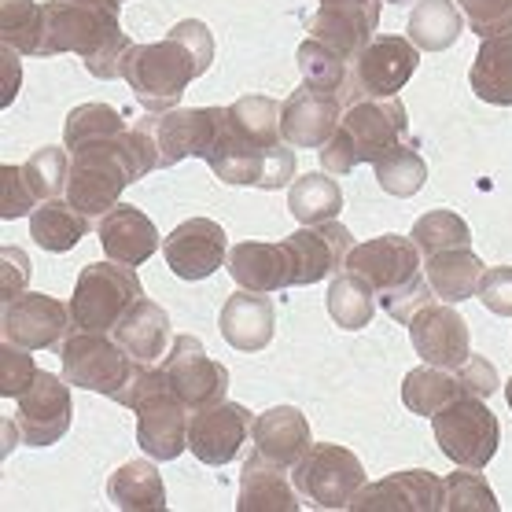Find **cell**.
<instances>
[{
  "mask_svg": "<svg viewBox=\"0 0 512 512\" xmlns=\"http://www.w3.org/2000/svg\"><path fill=\"white\" fill-rule=\"evenodd\" d=\"M465 34V15L454 0H417L409 12V41L420 52H446Z\"/></svg>",
  "mask_w": 512,
  "mask_h": 512,
  "instance_id": "34",
  "label": "cell"
},
{
  "mask_svg": "<svg viewBox=\"0 0 512 512\" xmlns=\"http://www.w3.org/2000/svg\"><path fill=\"white\" fill-rule=\"evenodd\" d=\"M59 361H63V380L70 387L100 391L107 398H115L126 387L137 365V358H129L111 332H85V328H74L59 343Z\"/></svg>",
  "mask_w": 512,
  "mask_h": 512,
  "instance_id": "6",
  "label": "cell"
},
{
  "mask_svg": "<svg viewBox=\"0 0 512 512\" xmlns=\"http://www.w3.org/2000/svg\"><path fill=\"white\" fill-rule=\"evenodd\" d=\"M409 240H413V244L424 251V258H428V255H439V251L468 247L472 244V229H468V222L461 214H454V210H431V214H424V218L413 222Z\"/></svg>",
  "mask_w": 512,
  "mask_h": 512,
  "instance_id": "42",
  "label": "cell"
},
{
  "mask_svg": "<svg viewBox=\"0 0 512 512\" xmlns=\"http://www.w3.org/2000/svg\"><path fill=\"white\" fill-rule=\"evenodd\" d=\"M347 269L369 280L376 295H391L420 277V247L409 236H376V240L354 244Z\"/></svg>",
  "mask_w": 512,
  "mask_h": 512,
  "instance_id": "19",
  "label": "cell"
},
{
  "mask_svg": "<svg viewBox=\"0 0 512 512\" xmlns=\"http://www.w3.org/2000/svg\"><path fill=\"white\" fill-rule=\"evenodd\" d=\"M343 111H347L343 96L303 85L280 104V137L288 140L291 148H317L321 152L328 140L336 137Z\"/></svg>",
  "mask_w": 512,
  "mask_h": 512,
  "instance_id": "18",
  "label": "cell"
},
{
  "mask_svg": "<svg viewBox=\"0 0 512 512\" xmlns=\"http://www.w3.org/2000/svg\"><path fill=\"white\" fill-rule=\"evenodd\" d=\"M295 59H299V70H303V85L321 89V93H336V96L347 93L350 59L339 56L336 48L321 45L317 37H306L303 45H299V52H295Z\"/></svg>",
  "mask_w": 512,
  "mask_h": 512,
  "instance_id": "41",
  "label": "cell"
},
{
  "mask_svg": "<svg viewBox=\"0 0 512 512\" xmlns=\"http://www.w3.org/2000/svg\"><path fill=\"white\" fill-rule=\"evenodd\" d=\"M126 129L122 115L115 107L107 104H78L63 122V148H82L89 140H104V137H118Z\"/></svg>",
  "mask_w": 512,
  "mask_h": 512,
  "instance_id": "43",
  "label": "cell"
},
{
  "mask_svg": "<svg viewBox=\"0 0 512 512\" xmlns=\"http://www.w3.org/2000/svg\"><path fill=\"white\" fill-rule=\"evenodd\" d=\"M443 509L446 512H498V498L476 468H461L443 479Z\"/></svg>",
  "mask_w": 512,
  "mask_h": 512,
  "instance_id": "45",
  "label": "cell"
},
{
  "mask_svg": "<svg viewBox=\"0 0 512 512\" xmlns=\"http://www.w3.org/2000/svg\"><path fill=\"white\" fill-rule=\"evenodd\" d=\"M347 509L354 512H439L443 509V479L424 468H406L387 479L365 483Z\"/></svg>",
  "mask_w": 512,
  "mask_h": 512,
  "instance_id": "20",
  "label": "cell"
},
{
  "mask_svg": "<svg viewBox=\"0 0 512 512\" xmlns=\"http://www.w3.org/2000/svg\"><path fill=\"white\" fill-rule=\"evenodd\" d=\"M395 4H409V0H395Z\"/></svg>",
  "mask_w": 512,
  "mask_h": 512,
  "instance_id": "59",
  "label": "cell"
},
{
  "mask_svg": "<svg viewBox=\"0 0 512 512\" xmlns=\"http://www.w3.org/2000/svg\"><path fill=\"white\" fill-rule=\"evenodd\" d=\"M251 443L262 457L277 461L284 468H295L314 446L310 435V420L295 406H273L251 420Z\"/></svg>",
  "mask_w": 512,
  "mask_h": 512,
  "instance_id": "22",
  "label": "cell"
},
{
  "mask_svg": "<svg viewBox=\"0 0 512 512\" xmlns=\"http://www.w3.org/2000/svg\"><path fill=\"white\" fill-rule=\"evenodd\" d=\"M288 468L269 461L255 450L247 457L244 476H240V498L236 509L240 512H295L299 498H295V483L284 476Z\"/></svg>",
  "mask_w": 512,
  "mask_h": 512,
  "instance_id": "28",
  "label": "cell"
},
{
  "mask_svg": "<svg viewBox=\"0 0 512 512\" xmlns=\"http://www.w3.org/2000/svg\"><path fill=\"white\" fill-rule=\"evenodd\" d=\"M23 174H26L30 192L37 196V203L59 199L67 192V181H70V152L67 148H52V144H48V148H37L23 163Z\"/></svg>",
  "mask_w": 512,
  "mask_h": 512,
  "instance_id": "44",
  "label": "cell"
},
{
  "mask_svg": "<svg viewBox=\"0 0 512 512\" xmlns=\"http://www.w3.org/2000/svg\"><path fill=\"white\" fill-rule=\"evenodd\" d=\"M225 122L240 133V137L255 140V144H280V104L277 100H269L262 93H251V96H240L236 104L225 107Z\"/></svg>",
  "mask_w": 512,
  "mask_h": 512,
  "instance_id": "38",
  "label": "cell"
},
{
  "mask_svg": "<svg viewBox=\"0 0 512 512\" xmlns=\"http://www.w3.org/2000/svg\"><path fill=\"white\" fill-rule=\"evenodd\" d=\"M89 4H100V8H111V12H118V8H122L118 0H89Z\"/></svg>",
  "mask_w": 512,
  "mask_h": 512,
  "instance_id": "57",
  "label": "cell"
},
{
  "mask_svg": "<svg viewBox=\"0 0 512 512\" xmlns=\"http://www.w3.org/2000/svg\"><path fill=\"white\" fill-rule=\"evenodd\" d=\"M424 277H428L435 299L457 306L476 295L483 262L472 255V247H454V251H439V255L424 258Z\"/></svg>",
  "mask_w": 512,
  "mask_h": 512,
  "instance_id": "30",
  "label": "cell"
},
{
  "mask_svg": "<svg viewBox=\"0 0 512 512\" xmlns=\"http://www.w3.org/2000/svg\"><path fill=\"white\" fill-rule=\"evenodd\" d=\"M420 63V48L406 37L376 34L365 52L354 59V74L343 93V104L365 100V96H398L413 78V70Z\"/></svg>",
  "mask_w": 512,
  "mask_h": 512,
  "instance_id": "8",
  "label": "cell"
},
{
  "mask_svg": "<svg viewBox=\"0 0 512 512\" xmlns=\"http://www.w3.org/2000/svg\"><path fill=\"white\" fill-rule=\"evenodd\" d=\"M291 483L321 509H347L354 494L365 487V468L343 446L314 443L303 461L291 468Z\"/></svg>",
  "mask_w": 512,
  "mask_h": 512,
  "instance_id": "7",
  "label": "cell"
},
{
  "mask_svg": "<svg viewBox=\"0 0 512 512\" xmlns=\"http://www.w3.org/2000/svg\"><path fill=\"white\" fill-rule=\"evenodd\" d=\"M122 78L129 82L137 104L152 115L174 111L177 100L185 96L188 82L199 78L196 56L185 48L177 34H166L155 45H133L122 63Z\"/></svg>",
  "mask_w": 512,
  "mask_h": 512,
  "instance_id": "3",
  "label": "cell"
},
{
  "mask_svg": "<svg viewBox=\"0 0 512 512\" xmlns=\"http://www.w3.org/2000/svg\"><path fill=\"white\" fill-rule=\"evenodd\" d=\"M166 266L181 280H203L229 262V236L210 218H188L163 240Z\"/></svg>",
  "mask_w": 512,
  "mask_h": 512,
  "instance_id": "17",
  "label": "cell"
},
{
  "mask_svg": "<svg viewBox=\"0 0 512 512\" xmlns=\"http://www.w3.org/2000/svg\"><path fill=\"white\" fill-rule=\"evenodd\" d=\"M476 299L487 306L490 314L512 317V266H490L483 269L476 288Z\"/></svg>",
  "mask_w": 512,
  "mask_h": 512,
  "instance_id": "49",
  "label": "cell"
},
{
  "mask_svg": "<svg viewBox=\"0 0 512 512\" xmlns=\"http://www.w3.org/2000/svg\"><path fill=\"white\" fill-rule=\"evenodd\" d=\"M431 299H435V291H431V284H428V277H424V273H420L417 280H409L406 288L391 291V295H380L384 310L395 317L398 325H409V317L417 314L424 303H431Z\"/></svg>",
  "mask_w": 512,
  "mask_h": 512,
  "instance_id": "50",
  "label": "cell"
},
{
  "mask_svg": "<svg viewBox=\"0 0 512 512\" xmlns=\"http://www.w3.org/2000/svg\"><path fill=\"white\" fill-rule=\"evenodd\" d=\"M34 207H37V196L26 185L23 166H12V163L0 166V218L15 222V218L34 214Z\"/></svg>",
  "mask_w": 512,
  "mask_h": 512,
  "instance_id": "48",
  "label": "cell"
},
{
  "mask_svg": "<svg viewBox=\"0 0 512 512\" xmlns=\"http://www.w3.org/2000/svg\"><path fill=\"white\" fill-rule=\"evenodd\" d=\"M0 332H4V339L15 343V347L48 350V347H59V343L74 332V314H70V306H63L59 299H52V295L23 291L19 299L4 303Z\"/></svg>",
  "mask_w": 512,
  "mask_h": 512,
  "instance_id": "11",
  "label": "cell"
},
{
  "mask_svg": "<svg viewBox=\"0 0 512 512\" xmlns=\"http://www.w3.org/2000/svg\"><path fill=\"white\" fill-rule=\"evenodd\" d=\"M163 373L170 380V391L188 406V413L225 402V395H229V369L222 361L210 358L196 336H177L170 343L163 358Z\"/></svg>",
  "mask_w": 512,
  "mask_h": 512,
  "instance_id": "9",
  "label": "cell"
},
{
  "mask_svg": "<svg viewBox=\"0 0 512 512\" xmlns=\"http://www.w3.org/2000/svg\"><path fill=\"white\" fill-rule=\"evenodd\" d=\"M0 59H4V82H0V107H8L15 100V93H19V78H23V70H19V52H15L12 45H4V52H0Z\"/></svg>",
  "mask_w": 512,
  "mask_h": 512,
  "instance_id": "55",
  "label": "cell"
},
{
  "mask_svg": "<svg viewBox=\"0 0 512 512\" xmlns=\"http://www.w3.org/2000/svg\"><path fill=\"white\" fill-rule=\"evenodd\" d=\"M218 328L229 347L236 350H266L273 343V332H277V310H273V299L262 295V291H247L240 288L236 295H229L222 306V317H218Z\"/></svg>",
  "mask_w": 512,
  "mask_h": 512,
  "instance_id": "23",
  "label": "cell"
},
{
  "mask_svg": "<svg viewBox=\"0 0 512 512\" xmlns=\"http://www.w3.org/2000/svg\"><path fill=\"white\" fill-rule=\"evenodd\" d=\"M30 280V258L23 247H0V299L12 303L26 291Z\"/></svg>",
  "mask_w": 512,
  "mask_h": 512,
  "instance_id": "51",
  "label": "cell"
},
{
  "mask_svg": "<svg viewBox=\"0 0 512 512\" xmlns=\"http://www.w3.org/2000/svg\"><path fill=\"white\" fill-rule=\"evenodd\" d=\"M288 210L299 225L336 222L343 210V188L328 174H303L288 185Z\"/></svg>",
  "mask_w": 512,
  "mask_h": 512,
  "instance_id": "36",
  "label": "cell"
},
{
  "mask_svg": "<svg viewBox=\"0 0 512 512\" xmlns=\"http://www.w3.org/2000/svg\"><path fill=\"white\" fill-rule=\"evenodd\" d=\"M273 148H277V144H273ZM273 148L240 137V133L222 118V129H218V140H214V148H210V155H207V166L214 170L218 181H225V185L258 188L262 177H266V163Z\"/></svg>",
  "mask_w": 512,
  "mask_h": 512,
  "instance_id": "27",
  "label": "cell"
},
{
  "mask_svg": "<svg viewBox=\"0 0 512 512\" xmlns=\"http://www.w3.org/2000/svg\"><path fill=\"white\" fill-rule=\"evenodd\" d=\"M328 8H380V0H321Z\"/></svg>",
  "mask_w": 512,
  "mask_h": 512,
  "instance_id": "56",
  "label": "cell"
},
{
  "mask_svg": "<svg viewBox=\"0 0 512 512\" xmlns=\"http://www.w3.org/2000/svg\"><path fill=\"white\" fill-rule=\"evenodd\" d=\"M468 82H472V93L479 100L498 107H512V30L479 41Z\"/></svg>",
  "mask_w": 512,
  "mask_h": 512,
  "instance_id": "32",
  "label": "cell"
},
{
  "mask_svg": "<svg viewBox=\"0 0 512 512\" xmlns=\"http://www.w3.org/2000/svg\"><path fill=\"white\" fill-rule=\"evenodd\" d=\"M505 402H509V409H512V380L505 384Z\"/></svg>",
  "mask_w": 512,
  "mask_h": 512,
  "instance_id": "58",
  "label": "cell"
},
{
  "mask_svg": "<svg viewBox=\"0 0 512 512\" xmlns=\"http://www.w3.org/2000/svg\"><path fill=\"white\" fill-rule=\"evenodd\" d=\"M45 37V4L37 0H4L0 4V41L23 56H41Z\"/></svg>",
  "mask_w": 512,
  "mask_h": 512,
  "instance_id": "40",
  "label": "cell"
},
{
  "mask_svg": "<svg viewBox=\"0 0 512 512\" xmlns=\"http://www.w3.org/2000/svg\"><path fill=\"white\" fill-rule=\"evenodd\" d=\"M284 251L291 258V284H317V280L336 277L339 269H347L354 236L339 222L303 225L299 233L284 240Z\"/></svg>",
  "mask_w": 512,
  "mask_h": 512,
  "instance_id": "14",
  "label": "cell"
},
{
  "mask_svg": "<svg viewBox=\"0 0 512 512\" xmlns=\"http://www.w3.org/2000/svg\"><path fill=\"white\" fill-rule=\"evenodd\" d=\"M118 4H122V0H118Z\"/></svg>",
  "mask_w": 512,
  "mask_h": 512,
  "instance_id": "60",
  "label": "cell"
},
{
  "mask_svg": "<svg viewBox=\"0 0 512 512\" xmlns=\"http://www.w3.org/2000/svg\"><path fill=\"white\" fill-rule=\"evenodd\" d=\"M317 155H321V166H325V174H332V177H343V174H350L354 166H361L358 163V152H354V144L347 140V133H343V129H336V137L328 140V144Z\"/></svg>",
  "mask_w": 512,
  "mask_h": 512,
  "instance_id": "54",
  "label": "cell"
},
{
  "mask_svg": "<svg viewBox=\"0 0 512 512\" xmlns=\"http://www.w3.org/2000/svg\"><path fill=\"white\" fill-rule=\"evenodd\" d=\"M229 273L240 288L262 291L273 295L280 288H291V258L284 244H258V240H244V244L229 247Z\"/></svg>",
  "mask_w": 512,
  "mask_h": 512,
  "instance_id": "26",
  "label": "cell"
},
{
  "mask_svg": "<svg viewBox=\"0 0 512 512\" xmlns=\"http://www.w3.org/2000/svg\"><path fill=\"white\" fill-rule=\"evenodd\" d=\"M409 339L424 365H439V369H457L461 361L472 354V336H468V321L457 314L450 303H424L417 314L409 317Z\"/></svg>",
  "mask_w": 512,
  "mask_h": 512,
  "instance_id": "16",
  "label": "cell"
},
{
  "mask_svg": "<svg viewBox=\"0 0 512 512\" xmlns=\"http://www.w3.org/2000/svg\"><path fill=\"white\" fill-rule=\"evenodd\" d=\"M74 420V402H70V384L56 373H37V380L19 395V413L15 424L23 431L26 446H52L70 431Z\"/></svg>",
  "mask_w": 512,
  "mask_h": 512,
  "instance_id": "12",
  "label": "cell"
},
{
  "mask_svg": "<svg viewBox=\"0 0 512 512\" xmlns=\"http://www.w3.org/2000/svg\"><path fill=\"white\" fill-rule=\"evenodd\" d=\"M170 34H177L181 41H185V48L196 56V63H199V74L214 63V37H210V30L199 19H185V23H177Z\"/></svg>",
  "mask_w": 512,
  "mask_h": 512,
  "instance_id": "53",
  "label": "cell"
},
{
  "mask_svg": "<svg viewBox=\"0 0 512 512\" xmlns=\"http://www.w3.org/2000/svg\"><path fill=\"white\" fill-rule=\"evenodd\" d=\"M137 443L155 461H174L188 450V406L170 391V384L148 395L137 409Z\"/></svg>",
  "mask_w": 512,
  "mask_h": 512,
  "instance_id": "21",
  "label": "cell"
},
{
  "mask_svg": "<svg viewBox=\"0 0 512 512\" xmlns=\"http://www.w3.org/2000/svg\"><path fill=\"white\" fill-rule=\"evenodd\" d=\"M325 306H328V317L343 332H358V328H365L376 317V291L354 269H339L325 291Z\"/></svg>",
  "mask_w": 512,
  "mask_h": 512,
  "instance_id": "35",
  "label": "cell"
},
{
  "mask_svg": "<svg viewBox=\"0 0 512 512\" xmlns=\"http://www.w3.org/2000/svg\"><path fill=\"white\" fill-rule=\"evenodd\" d=\"M225 107H174L155 115V148H159V170L177 166L181 159H203L218 140Z\"/></svg>",
  "mask_w": 512,
  "mask_h": 512,
  "instance_id": "13",
  "label": "cell"
},
{
  "mask_svg": "<svg viewBox=\"0 0 512 512\" xmlns=\"http://www.w3.org/2000/svg\"><path fill=\"white\" fill-rule=\"evenodd\" d=\"M431 431H435V443L457 468H483L490 465V457L498 454V417L487 409V398L461 395L450 406H443L431 417Z\"/></svg>",
  "mask_w": 512,
  "mask_h": 512,
  "instance_id": "5",
  "label": "cell"
},
{
  "mask_svg": "<svg viewBox=\"0 0 512 512\" xmlns=\"http://www.w3.org/2000/svg\"><path fill=\"white\" fill-rule=\"evenodd\" d=\"M461 395H465V387H461L457 373L454 369H439V365H417L402 380V402L417 417H435L439 409L450 406Z\"/></svg>",
  "mask_w": 512,
  "mask_h": 512,
  "instance_id": "37",
  "label": "cell"
},
{
  "mask_svg": "<svg viewBox=\"0 0 512 512\" xmlns=\"http://www.w3.org/2000/svg\"><path fill=\"white\" fill-rule=\"evenodd\" d=\"M339 129L358 152V163H376L409 137V118L398 96H365L343 111Z\"/></svg>",
  "mask_w": 512,
  "mask_h": 512,
  "instance_id": "10",
  "label": "cell"
},
{
  "mask_svg": "<svg viewBox=\"0 0 512 512\" xmlns=\"http://www.w3.org/2000/svg\"><path fill=\"white\" fill-rule=\"evenodd\" d=\"M465 15L468 30L483 37H498L512 30V0H454Z\"/></svg>",
  "mask_w": 512,
  "mask_h": 512,
  "instance_id": "46",
  "label": "cell"
},
{
  "mask_svg": "<svg viewBox=\"0 0 512 512\" xmlns=\"http://www.w3.org/2000/svg\"><path fill=\"white\" fill-rule=\"evenodd\" d=\"M251 431V417L236 402H214V406L192 409L188 417V450L196 461L222 468L240 457Z\"/></svg>",
  "mask_w": 512,
  "mask_h": 512,
  "instance_id": "15",
  "label": "cell"
},
{
  "mask_svg": "<svg viewBox=\"0 0 512 512\" xmlns=\"http://www.w3.org/2000/svg\"><path fill=\"white\" fill-rule=\"evenodd\" d=\"M129 37L118 23V12L89 4V0H48L45 4V37H41V56L74 52L85 59V70L111 82L122 78V63L129 52Z\"/></svg>",
  "mask_w": 512,
  "mask_h": 512,
  "instance_id": "1",
  "label": "cell"
},
{
  "mask_svg": "<svg viewBox=\"0 0 512 512\" xmlns=\"http://www.w3.org/2000/svg\"><path fill=\"white\" fill-rule=\"evenodd\" d=\"M144 288L133 266L122 262H89L78 273L74 295H70V314H74V328L85 332H111L118 325V317L126 314L129 306L137 303Z\"/></svg>",
  "mask_w": 512,
  "mask_h": 512,
  "instance_id": "4",
  "label": "cell"
},
{
  "mask_svg": "<svg viewBox=\"0 0 512 512\" xmlns=\"http://www.w3.org/2000/svg\"><path fill=\"white\" fill-rule=\"evenodd\" d=\"M37 369L34 358H30V350L26 347H15L4 339V347H0V395L4 398H19L26 387L37 380Z\"/></svg>",
  "mask_w": 512,
  "mask_h": 512,
  "instance_id": "47",
  "label": "cell"
},
{
  "mask_svg": "<svg viewBox=\"0 0 512 512\" xmlns=\"http://www.w3.org/2000/svg\"><path fill=\"white\" fill-rule=\"evenodd\" d=\"M376 23H380V8H328L321 4L310 15V37L336 48L343 59H358L376 37Z\"/></svg>",
  "mask_w": 512,
  "mask_h": 512,
  "instance_id": "29",
  "label": "cell"
},
{
  "mask_svg": "<svg viewBox=\"0 0 512 512\" xmlns=\"http://www.w3.org/2000/svg\"><path fill=\"white\" fill-rule=\"evenodd\" d=\"M376 181H380V188H384L387 196H398V199H409L417 196L420 188H424V181H428V163L420 159V152L413 148V144H395L387 155H380L376 159Z\"/></svg>",
  "mask_w": 512,
  "mask_h": 512,
  "instance_id": "39",
  "label": "cell"
},
{
  "mask_svg": "<svg viewBox=\"0 0 512 512\" xmlns=\"http://www.w3.org/2000/svg\"><path fill=\"white\" fill-rule=\"evenodd\" d=\"M111 336H115V343L126 350L129 358L152 361L155 365V361L166 358V350H170V314H166L159 303L140 295L137 303L118 317V325L111 328Z\"/></svg>",
  "mask_w": 512,
  "mask_h": 512,
  "instance_id": "25",
  "label": "cell"
},
{
  "mask_svg": "<svg viewBox=\"0 0 512 512\" xmlns=\"http://www.w3.org/2000/svg\"><path fill=\"white\" fill-rule=\"evenodd\" d=\"M100 247L111 262H122V266H144L148 258L159 251V229L152 225V218L137 207H111L100 218Z\"/></svg>",
  "mask_w": 512,
  "mask_h": 512,
  "instance_id": "24",
  "label": "cell"
},
{
  "mask_svg": "<svg viewBox=\"0 0 512 512\" xmlns=\"http://www.w3.org/2000/svg\"><path fill=\"white\" fill-rule=\"evenodd\" d=\"M454 373H457V380H461V387H465V395H472V398H490L501 387L498 369H494L487 358H479V354H468Z\"/></svg>",
  "mask_w": 512,
  "mask_h": 512,
  "instance_id": "52",
  "label": "cell"
},
{
  "mask_svg": "<svg viewBox=\"0 0 512 512\" xmlns=\"http://www.w3.org/2000/svg\"><path fill=\"white\" fill-rule=\"evenodd\" d=\"M133 181L137 177H133V163L126 152V129L118 137L89 140V144L70 152L67 199L89 222H100L107 210L118 207L122 188Z\"/></svg>",
  "mask_w": 512,
  "mask_h": 512,
  "instance_id": "2",
  "label": "cell"
},
{
  "mask_svg": "<svg viewBox=\"0 0 512 512\" xmlns=\"http://www.w3.org/2000/svg\"><path fill=\"white\" fill-rule=\"evenodd\" d=\"M107 498L122 512H163L166 487L152 461H126L107 479Z\"/></svg>",
  "mask_w": 512,
  "mask_h": 512,
  "instance_id": "31",
  "label": "cell"
},
{
  "mask_svg": "<svg viewBox=\"0 0 512 512\" xmlns=\"http://www.w3.org/2000/svg\"><path fill=\"white\" fill-rule=\"evenodd\" d=\"M93 222L70 207V199H45L30 214V236L37 247H45L52 255H63L70 247H78L82 236H89Z\"/></svg>",
  "mask_w": 512,
  "mask_h": 512,
  "instance_id": "33",
  "label": "cell"
}]
</instances>
